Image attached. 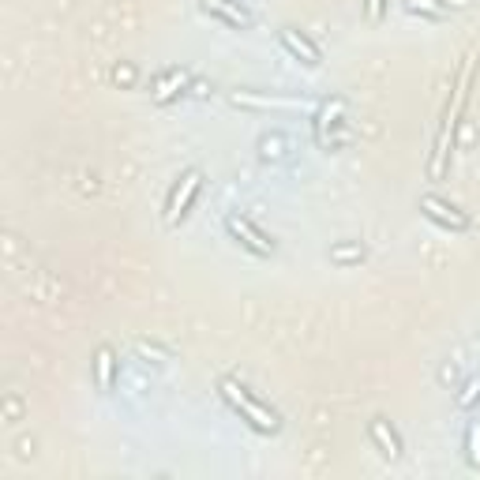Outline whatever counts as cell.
I'll list each match as a JSON object with an SVG mask.
<instances>
[{
	"label": "cell",
	"mask_w": 480,
	"mask_h": 480,
	"mask_svg": "<svg viewBox=\"0 0 480 480\" xmlns=\"http://www.w3.org/2000/svg\"><path fill=\"white\" fill-rule=\"evenodd\" d=\"M225 230H230V237H233L240 248H248L251 256H274V240L259 230V225H251L248 218L230 214V218H225Z\"/></svg>",
	"instance_id": "cell-5"
},
{
	"label": "cell",
	"mask_w": 480,
	"mask_h": 480,
	"mask_svg": "<svg viewBox=\"0 0 480 480\" xmlns=\"http://www.w3.org/2000/svg\"><path fill=\"white\" fill-rule=\"evenodd\" d=\"M421 211H424V218H431L436 225H443V230H454V233H466L469 225H473L462 207H454V203H447L439 195H424L421 199Z\"/></svg>",
	"instance_id": "cell-6"
},
{
	"label": "cell",
	"mask_w": 480,
	"mask_h": 480,
	"mask_svg": "<svg viewBox=\"0 0 480 480\" xmlns=\"http://www.w3.org/2000/svg\"><path fill=\"white\" fill-rule=\"evenodd\" d=\"M185 83H188V72H177V68H173V72H166V79L158 83L154 102H169V98H177V95H180V86H185Z\"/></svg>",
	"instance_id": "cell-11"
},
{
	"label": "cell",
	"mask_w": 480,
	"mask_h": 480,
	"mask_svg": "<svg viewBox=\"0 0 480 480\" xmlns=\"http://www.w3.org/2000/svg\"><path fill=\"white\" fill-rule=\"evenodd\" d=\"M230 102L240 109H285V113H315L323 105L304 95H270V90H233Z\"/></svg>",
	"instance_id": "cell-3"
},
{
	"label": "cell",
	"mask_w": 480,
	"mask_h": 480,
	"mask_svg": "<svg viewBox=\"0 0 480 480\" xmlns=\"http://www.w3.org/2000/svg\"><path fill=\"white\" fill-rule=\"evenodd\" d=\"M469 79H473V53L462 60L458 79H454V86H450V98H447V109H443V121H439V131H436V150H431V158H428V177H431V180H443V177H447L450 147H454V131H458V117H462L466 98H469Z\"/></svg>",
	"instance_id": "cell-1"
},
{
	"label": "cell",
	"mask_w": 480,
	"mask_h": 480,
	"mask_svg": "<svg viewBox=\"0 0 480 480\" xmlns=\"http://www.w3.org/2000/svg\"><path fill=\"white\" fill-rule=\"evenodd\" d=\"M199 188H203V169H185V173H180V180L173 185V192H169V199H166V222H169V225H177V222L188 218V211H192V203H195Z\"/></svg>",
	"instance_id": "cell-4"
},
{
	"label": "cell",
	"mask_w": 480,
	"mask_h": 480,
	"mask_svg": "<svg viewBox=\"0 0 480 480\" xmlns=\"http://www.w3.org/2000/svg\"><path fill=\"white\" fill-rule=\"evenodd\" d=\"M259 147H263V158H267V162H270V158H282V140H278V135H274V140H263Z\"/></svg>",
	"instance_id": "cell-15"
},
{
	"label": "cell",
	"mask_w": 480,
	"mask_h": 480,
	"mask_svg": "<svg viewBox=\"0 0 480 480\" xmlns=\"http://www.w3.org/2000/svg\"><path fill=\"white\" fill-rule=\"evenodd\" d=\"M368 436H372V443L379 447L383 458H391V462H398V458H402V436L391 428V421H386V417H372Z\"/></svg>",
	"instance_id": "cell-9"
},
{
	"label": "cell",
	"mask_w": 480,
	"mask_h": 480,
	"mask_svg": "<svg viewBox=\"0 0 480 480\" xmlns=\"http://www.w3.org/2000/svg\"><path fill=\"white\" fill-rule=\"evenodd\" d=\"M405 8L413 15H424V19H447V8L436 5V0H405Z\"/></svg>",
	"instance_id": "cell-12"
},
{
	"label": "cell",
	"mask_w": 480,
	"mask_h": 480,
	"mask_svg": "<svg viewBox=\"0 0 480 480\" xmlns=\"http://www.w3.org/2000/svg\"><path fill=\"white\" fill-rule=\"evenodd\" d=\"M466 458L473 469H480V421H473L466 428Z\"/></svg>",
	"instance_id": "cell-13"
},
{
	"label": "cell",
	"mask_w": 480,
	"mask_h": 480,
	"mask_svg": "<svg viewBox=\"0 0 480 480\" xmlns=\"http://www.w3.org/2000/svg\"><path fill=\"white\" fill-rule=\"evenodd\" d=\"M334 263H349V259H364V248H334L331 251Z\"/></svg>",
	"instance_id": "cell-14"
},
{
	"label": "cell",
	"mask_w": 480,
	"mask_h": 480,
	"mask_svg": "<svg viewBox=\"0 0 480 480\" xmlns=\"http://www.w3.org/2000/svg\"><path fill=\"white\" fill-rule=\"evenodd\" d=\"M379 12H383V0H372V5H368V15L379 19Z\"/></svg>",
	"instance_id": "cell-16"
},
{
	"label": "cell",
	"mask_w": 480,
	"mask_h": 480,
	"mask_svg": "<svg viewBox=\"0 0 480 480\" xmlns=\"http://www.w3.org/2000/svg\"><path fill=\"white\" fill-rule=\"evenodd\" d=\"M95 372H98V391H113V379H117V353H113L109 346L98 349Z\"/></svg>",
	"instance_id": "cell-10"
},
{
	"label": "cell",
	"mask_w": 480,
	"mask_h": 480,
	"mask_svg": "<svg viewBox=\"0 0 480 480\" xmlns=\"http://www.w3.org/2000/svg\"><path fill=\"white\" fill-rule=\"evenodd\" d=\"M278 41L285 45V53H289L293 60H301L304 68H319V64H323V57H319V50H315V41H312L308 34H301V31H293V27H282V31H278Z\"/></svg>",
	"instance_id": "cell-7"
},
{
	"label": "cell",
	"mask_w": 480,
	"mask_h": 480,
	"mask_svg": "<svg viewBox=\"0 0 480 480\" xmlns=\"http://www.w3.org/2000/svg\"><path fill=\"white\" fill-rule=\"evenodd\" d=\"M218 391H222V398L230 402V409H233V413H237L251 431H259V436H278V431H282L278 409H270L267 402H259L240 379H222Z\"/></svg>",
	"instance_id": "cell-2"
},
{
	"label": "cell",
	"mask_w": 480,
	"mask_h": 480,
	"mask_svg": "<svg viewBox=\"0 0 480 480\" xmlns=\"http://www.w3.org/2000/svg\"><path fill=\"white\" fill-rule=\"evenodd\" d=\"M199 8L207 12L211 19L225 23V27H237V31H248L251 27V15L237 5V0H199Z\"/></svg>",
	"instance_id": "cell-8"
}]
</instances>
